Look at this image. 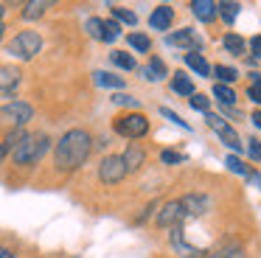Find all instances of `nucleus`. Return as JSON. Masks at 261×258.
Instances as JSON below:
<instances>
[{
    "instance_id": "72a5a7b5",
    "label": "nucleus",
    "mask_w": 261,
    "mask_h": 258,
    "mask_svg": "<svg viewBox=\"0 0 261 258\" xmlns=\"http://www.w3.org/2000/svg\"><path fill=\"white\" fill-rule=\"evenodd\" d=\"M160 157H163V163H182V160H186V154H180V151H171V149H166Z\"/></svg>"
},
{
    "instance_id": "39448f33",
    "label": "nucleus",
    "mask_w": 261,
    "mask_h": 258,
    "mask_svg": "<svg viewBox=\"0 0 261 258\" xmlns=\"http://www.w3.org/2000/svg\"><path fill=\"white\" fill-rule=\"evenodd\" d=\"M113 129L118 135H124V138H143V135L149 132V118L141 115V112H129V115H118L113 121Z\"/></svg>"
},
{
    "instance_id": "ddd939ff",
    "label": "nucleus",
    "mask_w": 261,
    "mask_h": 258,
    "mask_svg": "<svg viewBox=\"0 0 261 258\" xmlns=\"http://www.w3.org/2000/svg\"><path fill=\"white\" fill-rule=\"evenodd\" d=\"M166 45H174V48H191L197 45V37H194V28H180V31L169 34L166 37Z\"/></svg>"
},
{
    "instance_id": "37998d69",
    "label": "nucleus",
    "mask_w": 261,
    "mask_h": 258,
    "mask_svg": "<svg viewBox=\"0 0 261 258\" xmlns=\"http://www.w3.org/2000/svg\"><path fill=\"white\" fill-rule=\"evenodd\" d=\"M3 11H6V6H3V3H0V17H3Z\"/></svg>"
},
{
    "instance_id": "c756f323",
    "label": "nucleus",
    "mask_w": 261,
    "mask_h": 258,
    "mask_svg": "<svg viewBox=\"0 0 261 258\" xmlns=\"http://www.w3.org/2000/svg\"><path fill=\"white\" fill-rule=\"evenodd\" d=\"M85 28H87V34H90L93 39H101V31H104V20H98V17H90Z\"/></svg>"
},
{
    "instance_id": "473e14b6",
    "label": "nucleus",
    "mask_w": 261,
    "mask_h": 258,
    "mask_svg": "<svg viewBox=\"0 0 261 258\" xmlns=\"http://www.w3.org/2000/svg\"><path fill=\"white\" fill-rule=\"evenodd\" d=\"M113 104H121V107H124V104H126V107H135L138 101L132 98V95H126V93H115V95H113Z\"/></svg>"
},
{
    "instance_id": "f3484780",
    "label": "nucleus",
    "mask_w": 261,
    "mask_h": 258,
    "mask_svg": "<svg viewBox=\"0 0 261 258\" xmlns=\"http://www.w3.org/2000/svg\"><path fill=\"white\" fill-rule=\"evenodd\" d=\"M186 65L191 67L197 76H211V65L205 62L202 54H197V50H191V54H186Z\"/></svg>"
},
{
    "instance_id": "ea45409f",
    "label": "nucleus",
    "mask_w": 261,
    "mask_h": 258,
    "mask_svg": "<svg viewBox=\"0 0 261 258\" xmlns=\"http://www.w3.org/2000/svg\"><path fill=\"white\" fill-rule=\"evenodd\" d=\"M0 258H14V252L9 247H0Z\"/></svg>"
},
{
    "instance_id": "6e6552de",
    "label": "nucleus",
    "mask_w": 261,
    "mask_h": 258,
    "mask_svg": "<svg viewBox=\"0 0 261 258\" xmlns=\"http://www.w3.org/2000/svg\"><path fill=\"white\" fill-rule=\"evenodd\" d=\"M171 247L180 258H208V250L202 247H194L186 241V230L182 227H171Z\"/></svg>"
},
{
    "instance_id": "f257e3e1",
    "label": "nucleus",
    "mask_w": 261,
    "mask_h": 258,
    "mask_svg": "<svg viewBox=\"0 0 261 258\" xmlns=\"http://www.w3.org/2000/svg\"><path fill=\"white\" fill-rule=\"evenodd\" d=\"M90 149H93V138H90L87 129H68V132L57 140L54 163H57L59 171H76V168L87 160Z\"/></svg>"
},
{
    "instance_id": "2eb2a0df",
    "label": "nucleus",
    "mask_w": 261,
    "mask_h": 258,
    "mask_svg": "<svg viewBox=\"0 0 261 258\" xmlns=\"http://www.w3.org/2000/svg\"><path fill=\"white\" fill-rule=\"evenodd\" d=\"M191 11H194V17H197V20L211 22L216 17V3H214V0H194Z\"/></svg>"
},
{
    "instance_id": "e433bc0d",
    "label": "nucleus",
    "mask_w": 261,
    "mask_h": 258,
    "mask_svg": "<svg viewBox=\"0 0 261 258\" xmlns=\"http://www.w3.org/2000/svg\"><path fill=\"white\" fill-rule=\"evenodd\" d=\"M208 258H247L242 250H225V252H216V255H208Z\"/></svg>"
},
{
    "instance_id": "4c0bfd02",
    "label": "nucleus",
    "mask_w": 261,
    "mask_h": 258,
    "mask_svg": "<svg viewBox=\"0 0 261 258\" xmlns=\"http://www.w3.org/2000/svg\"><path fill=\"white\" fill-rule=\"evenodd\" d=\"M250 50H253L255 56H261V34H255V37L250 39Z\"/></svg>"
},
{
    "instance_id": "2f4dec72",
    "label": "nucleus",
    "mask_w": 261,
    "mask_h": 258,
    "mask_svg": "<svg viewBox=\"0 0 261 258\" xmlns=\"http://www.w3.org/2000/svg\"><path fill=\"white\" fill-rule=\"evenodd\" d=\"M191 107H194V110H199V112H208V98L199 95V93H194L191 95Z\"/></svg>"
},
{
    "instance_id": "393cba45",
    "label": "nucleus",
    "mask_w": 261,
    "mask_h": 258,
    "mask_svg": "<svg viewBox=\"0 0 261 258\" xmlns=\"http://www.w3.org/2000/svg\"><path fill=\"white\" fill-rule=\"evenodd\" d=\"M214 73H216V79H219L216 84H230L239 79V70H233V67H227V65H216Z\"/></svg>"
},
{
    "instance_id": "9b49d317",
    "label": "nucleus",
    "mask_w": 261,
    "mask_h": 258,
    "mask_svg": "<svg viewBox=\"0 0 261 258\" xmlns=\"http://www.w3.org/2000/svg\"><path fill=\"white\" fill-rule=\"evenodd\" d=\"M182 219V211H180V199H171L163 205V211L158 213V224L160 227H177V222Z\"/></svg>"
},
{
    "instance_id": "79ce46f5",
    "label": "nucleus",
    "mask_w": 261,
    "mask_h": 258,
    "mask_svg": "<svg viewBox=\"0 0 261 258\" xmlns=\"http://www.w3.org/2000/svg\"><path fill=\"white\" fill-rule=\"evenodd\" d=\"M3 31H6V25H3V20H0V39H3Z\"/></svg>"
},
{
    "instance_id": "c9c22d12",
    "label": "nucleus",
    "mask_w": 261,
    "mask_h": 258,
    "mask_svg": "<svg viewBox=\"0 0 261 258\" xmlns=\"http://www.w3.org/2000/svg\"><path fill=\"white\" fill-rule=\"evenodd\" d=\"M247 149H250V157H253V160L258 163V160H261V143L253 138V140H247Z\"/></svg>"
},
{
    "instance_id": "412c9836",
    "label": "nucleus",
    "mask_w": 261,
    "mask_h": 258,
    "mask_svg": "<svg viewBox=\"0 0 261 258\" xmlns=\"http://www.w3.org/2000/svg\"><path fill=\"white\" fill-rule=\"evenodd\" d=\"M51 3H45V0H31V3L23 6V20H37V17L45 14V9Z\"/></svg>"
},
{
    "instance_id": "7c9ffc66",
    "label": "nucleus",
    "mask_w": 261,
    "mask_h": 258,
    "mask_svg": "<svg viewBox=\"0 0 261 258\" xmlns=\"http://www.w3.org/2000/svg\"><path fill=\"white\" fill-rule=\"evenodd\" d=\"M160 115H163V118H169V121H171V123H177V126H180V129H188V123H186V121H182V118H180V115H177V112H171V110H169V107H160Z\"/></svg>"
},
{
    "instance_id": "f03ea898",
    "label": "nucleus",
    "mask_w": 261,
    "mask_h": 258,
    "mask_svg": "<svg viewBox=\"0 0 261 258\" xmlns=\"http://www.w3.org/2000/svg\"><path fill=\"white\" fill-rule=\"evenodd\" d=\"M48 146H51V138H48V135H34V132H29L17 146H14L12 160L17 163V166H34V163L42 160V154L48 151Z\"/></svg>"
},
{
    "instance_id": "58836bf2",
    "label": "nucleus",
    "mask_w": 261,
    "mask_h": 258,
    "mask_svg": "<svg viewBox=\"0 0 261 258\" xmlns=\"http://www.w3.org/2000/svg\"><path fill=\"white\" fill-rule=\"evenodd\" d=\"M247 179H250V183H253L255 188L261 191V174H258V171H250V174H247Z\"/></svg>"
},
{
    "instance_id": "7ed1b4c3",
    "label": "nucleus",
    "mask_w": 261,
    "mask_h": 258,
    "mask_svg": "<svg viewBox=\"0 0 261 258\" xmlns=\"http://www.w3.org/2000/svg\"><path fill=\"white\" fill-rule=\"evenodd\" d=\"M34 118V107L29 101H9V104L0 107V126L3 129H23L25 123Z\"/></svg>"
},
{
    "instance_id": "b1692460",
    "label": "nucleus",
    "mask_w": 261,
    "mask_h": 258,
    "mask_svg": "<svg viewBox=\"0 0 261 258\" xmlns=\"http://www.w3.org/2000/svg\"><path fill=\"white\" fill-rule=\"evenodd\" d=\"M126 42H129L135 50H141V54H149V50H152V39H149L146 34H129Z\"/></svg>"
},
{
    "instance_id": "4be33fe9",
    "label": "nucleus",
    "mask_w": 261,
    "mask_h": 258,
    "mask_svg": "<svg viewBox=\"0 0 261 258\" xmlns=\"http://www.w3.org/2000/svg\"><path fill=\"white\" fill-rule=\"evenodd\" d=\"M222 45H225V50L227 54H233V56H242L244 54V39L239 37V34H225V39H222Z\"/></svg>"
},
{
    "instance_id": "9d476101",
    "label": "nucleus",
    "mask_w": 261,
    "mask_h": 258,
    "mask_svg": "<svg viewBox=\"0 0 261 258\" xmlns=\"http://www.w3.org/2000/svg\"><path fill=\"white\" fill-rule=\"evenodd\" d=\"M20 76H23V73H20L17 67L0 65V98H9V95H14V90L20 87Z\"/></svg>"
},
{
    "instance_id": "f704fd0d",
    "label": "nucleus",
    "mask_w": 261,
    "mask_h": 258,
    "mask_svg": "<svg viewBox=\"0 0 261 258\" xmlns=\"http://www.w3.org/2000/svg\"><path fill=\"white\" fill-rule=\"evenodd\" d=\"M247 95H250V101H255V104H261V79H258V82H253V84H250Z\"/></svg>"
},
{
    "instance_id": "20e7f679",
    "label": "nucleus",
    "mask_w": 261,
    "mask_h": 258,
    "mask_svg": "<svg viewBox=\"0 0 261 258\" xmlns=\"http://www.w3.org/2000/svg\"><path fill=\"white\" fill-rule=\"evenodd\" d=\"M40 48H42V37L37 31H20L17 37L9 42V54L23 59V62L34 59V56L40 54Z\"/></svg>"
},
{
    "instance_id": "1a4fd4ad",
    "label": "nucleus",
    "mask_w": 261,
    "mask_h": 258,
    "mask_svg": "<svg viewBox=\"0 0 261 258\" xmlns=\"http://www.w3.org/2000/svg\"><path fill=\"white\" fill-rule=\"evenodd\" d=\"M180 211H182V219H197V216H205L211 211V199L205 194H188L180 199Z\"/></svg>"
},
{
    "instance_id": "aec40b11",
    "label": "nucleus",
    "mask_w": 261,
    "mask_h": 258,
    "mask_svg": "<svg viewBox=\"0 0 261 258\" xmlns=\"http://www.w3.org/2000/svg\"><path fill=\"white\" fill-rule=\"evenodd\" d=\"M110 59H113V65L121 67V70H135V67H138L135 56H129L126 50H113V54H110Z\"/></svg>"
},
{
    "instance_id": "5701e85b",
    "label": "nucleus",
    "mask_w": 261,
    "mask_h": 258,
    "mask_svg": "<svg viewBox=\"0 0 261 258\" xmlns=\"http://www.w3.org/2000/svg\"><path fill=\"white\" fill-rule=\"evenodd\" d=\"M96 84H98V87H115V90H121V87H124V79L115 76V73L98 70V73H96Z\"/></svg>"
},
{
    "instance_id": "a878e982",
    "label": "nucleus",
    "mask_w": 261,
    "mask_h": 258,
    "mask_svg": "<svg viewBox=\"0 0 261 258\" xmlns=\"http://www.w3.org/2000/svg\"><path fill=\"white\" fill-rule=\"evenodd\" d=\"M214 95H216V98H219L225 107H230L233 101H236V93H233L227 84H214Z\"/></svg>"
},
{
    "instance_id": "4468645a",
    "label": "nucleus",
    "mask_w": 261,
    "mask_h": 258,
    "mask_svg": "<svg viewBox=\"0 0 261 258\" xmlns=\"http://www.w3.org/2000/svg\"><path fill=\"white\" fill-rule=\"evenodd\" d=\"M121 160H124V168H126V174H129V171H138V168L143 166L146 154H143L141 146H126V151L121 154Z\"/></svg>"
},
{
    "instance_id": "a19ab883",
    "label": "nucleus",
    "mask_w": 261,
    "mask_h": 258,
    "mask_svg": "<svg viewBox=\"0 0 261 258\" xmlns=\"http://www.w3.org/2000/svg\"><path fill=\"white\" fill-rule=\"evenodd\" d=\"M253 123H255V126L261 129V112H253Z\"/></svg>"
},
{
    "instance_id": "cd10ccee",
    "label": "nucleus",
    "mask_w": 261,
    "mask_h": 258,
    "mask_svg": "<svg viewBox=\"0 0 261 258\" xmlns=\"http://www.w3.org/2000/svg\"><path fill=\"white\" fill-rule=\"evenodd\" d=\"M225 163H227V168H230V171H233V174H242V177H247V174H250V171H253V168H247V166H244V163H242V160H239V157H236V154H230V157H227V160H225Z\"/></svg>"
},
{
    "instance_id": "dca6fc26",
    "label": "nucleus",
    "mask_w": 261,
    "mask_h": 258,
    "mask_svg": "<svg viewBox=\"0 0 261 258\" xmlns=\"http://www.w3.org/2000/svg\"><path fill=\"white\" fill-rule=\"evenodd\" d=\"M141 76L149 79V82H160V79L169 76V73H166V65H163V62H160L158 56H152V59H149V65L141 67Z\"/></svg>"
},
{
    "instance_id": "423d86ee",
    "label": "nucleus",
    "mask_w": 261,
    "mask_h": 258,
    "mask_svg": "<svg viewBox=\"0 0 261 258\" xmlns=\"http://www.w3.org/2000/svg\"><path fill=\"white\" fill-rule=\"evenodd\" d=\"M205 121H208L211 129H216V135L222 138V143H225L227 149L242 151V140H239V132L225 121V118H222V115H214V112H205Z\"/></svg>"
},
{
    "instance_id": "c85d7f7f",
    "label": "nucleus",
    "mask_w": 261,
    "mask_h": 258,
    "mask_svg": "<svg viewBox=\"0 0 261 258\" xmlns=\"http://www.w3.org/2000/svg\"><path fill=\"white\" fill-rule=\"evenodd\" d=\"M113 17H115V22H126V25H135V22H138V17L135 14H132V11H126V9H121V6H115V9H113Z\"/></svg>"
},
{
    "instance_id": "f8f14e48",
    "label": "nucleus",
    "mask_w": 261,
    "mask_h": 258,
    "mask_svg": "<svg viewBox=\"0 0 261 258\" xmlns=\"http://www.w3.org/2000/svg\"><path fill=\"white\" fill-rule=\"evenodd\" d=\"M171 20H174L171 6H158V9L152 11V17H149V25H152L154 31H166V28H171Z\"/></svg>"
},
{
    "instance_id": "a211bd4d",
    "label": "nucleus",
    "mask_w": 261,
    "mask_h": 258,
    "mask_svg": "<svg viewBox=\"0 0 261 258\" xmlns=\"http://www.w3.org/2000/svg\"><path fill=\"white\" fill-rule=\"evenodd\" d=\"M171 90L180 93V95H194V82L186 73H174V76H171Z\"/></svg>"
},
{
    "instance_id": "bb28decb",
    "label": "nucleus",
    "mask_w": 261,
    "mask_h": 258,
    "mask_svg": "<svg viewBox=\"0 0 261 258\" xmlns=\"http://www.w3.org/2000/svg\"><path fill=\"white\" fill-rule=\"evenodd\" d=\"M121 37V25L115 20H104V31H101V39L104 42H115Z\"/></svg>"
},
{
    "instance_id": "0eeeda50",
    "label": "nucleus",
    "mask_w": 261,
    "mask_h": 258,
    "mask_svg": "<svg viewBox=\"0 0 261 258\" xmlns=\"http://www.w3.org/2000/svg\"><path fill=\"white\" fill-rule=\"evenodd\" d=\"M124 177H126V168H124L121 154H107L101 163H98V179H101V183L118 185Z\"/></svg>"
},
{
    "instance_id": "6ab92c4d",
    "label": "nucleus",
    "mask_w": 261,
    "mask_h": 258,
    "mask_svg": "<svg viewBox=\"0 0 261 258\" xmlns=\"http://www.w3.org/2000/svg\"><path fill=\"white\" fill-rule=\"evenodd\" d=\"M239 9H242V6L233 3V0H222V3H216V14H222V20H225L227 25L239 17Z\"/></svg>"
}]
</instances>
